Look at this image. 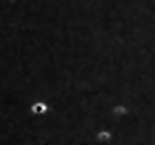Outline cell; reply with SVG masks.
I'll list each match as a JSON object with an SVG mask.
<instances>
[{
    "label": "cell",
    "instance_id": "cell-1",
    "mask_svg": "<svg viewBox=\"0 0 155 145\" xmlns=\"http://www.w3.org/2000/svg\"><path fill=\"white\" fill-rule=\"evenodd\" d=\"M47 110H48V106L44 103V102H36V103L31 106V111L34 114H44Z\"/></svg>",
    "mask_w": 155,
    "mask_h": 145
},
{
    "label": "cell",
    "instance_id": "cell-2",
    "mask_svg": "<svg viewBox=\"0 0 155 145\" xmlns=\"http://www.w3.org/2000/svg\"><path fill=\"white\" fill-rule=\"evenodd\" d=\"M110 134H99V139H108Z\"/></svg>",
    "mask_w": 155,
    "mask_h": 145
}]
</instances>
